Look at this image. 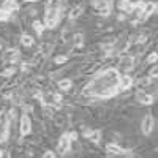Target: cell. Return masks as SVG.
Instances as JSON below:
<instances>
[{"label":"cell","instance_id":"obj_2","mask_svg":"<svg viewBox=\"0 0 158 158\" xmlns=\"http://www.w3.org/2000/svg\"><path fill=\"white\" fill-rule=\"evenodd\" d=\"M10 117H8V112L6 111H2L0 112V142H5L10 136Z\"/></svg>","mask_w":158,"mask_h":158},{"label":"cell","instance_id":"obj_28","mask_svg":"<svg viewBox=\"0 0 158 158\" xmlns=\"http://www.w3.org/2000/svg\"><path fill=\"white\" fill-rule=\"evenodd\" d=\"M68 136H70L71 141H76V139H77V133H76V131H71V133H68Z\"/></svg>","mask_w":158,"mask_h":158},{"label":"cell","instance_id":"obj_24","mask_svg":"<svg viewBox=\"0 0 158 158\" xmlns=\"http://www.w3.org/2000/svg\"><path fill=\"white\" fill-rule=\"evenodd\" d=\"M8 19H10V13L0 11V21H8Z\"/></svg>","mask_w":158,"mask_h":158},{"label":"cell","instance_id":"obj_4","mask_svg":"<svg viewBox=\"0 0 158 158\" xmlns=\"http://www.w3.org/2000/svg\"><path fill=\"white\" fill-rule=\"evenodd\" d=\"M153 125H155V120H153V117L150 115V114H147L146 117L142 118V133H144V136H149L150 133H152V130H153Z\"/></svg>","mask_w":158,"mask_h":158},{"label":"cell","instance_id":"obj_3","mask_svg":"<svg viewBox=\"0 0 158 158\" xmlns=\"http://www.w3.org/2000/svg\"><path fill=\"white\" fill-rule=\"evenodd\" d=\"M60 21V10H52L46 8V27L48 29H54Z\"/></svg>","mask_w":158,"mask_h":158},{"label":"cell","instance_id":"obj_19","mask_svg":"<svg viewBox=\"0 0 158 158\" xmlns=\"http://www.w3.org/2000/svg\"><path fill=\"white\" fill-rule=\"evenodd\" d=\"M48 8H52V10H62V2H60V0H49Z\"/></svg>","mask_w":158,"mask_h":158},{"label":"cell","instance_id":"obj_1","mask_svg":"<svg viewBox=\"0 0 158 158\" xmlns=\"http://www.w3.org/2000/svg\"><path fill=\"white\" fill-rule=\"evenodd\" d=\"M118 79L120 74L115 68H108L103 73L97 74L82 90V95L89 98H111L118 94Z\"/></svg>","mask_w":158,"mask_h":158},{"label":"cell","instance_id":"obj_25","mask_svg":"<svg viewBox=\"0 0 158 158\" xmlns=\"http://www.w3.org/2000/svg\"><path fill=\"white\" fill-rule=\"evenodd\" d=\"M67 62V56H59L56 57V63H65Z\"/></svg>","mask_w":158,"mask_h":158},{"label":"cell","instance_id":"obj_12","mask_svg":"<svg viewBox=\"0 0 158 158\" xmlns=\"http://www.w3.org/2000/svg\"><path fill=\"white\" fill-rule=\"evenodd\" d=\"M16 0H0V11H6L11 13L13 10H16Z\"/></svg>","mask_w":158,"mask_h":158},{"label":"cell","instance_id":"obj_14","mask_svg":"<svg viewBox=\"0 0 158 158\" xmlns=\"http://www.w3.org/2000/svg\"><path fill=\"white\" fill-rule=\"evenodd\" d=\"M118 8H120L122 11H127V13H133L135 3H131V0H120V3H118Z\"/></svg>","mask_w":158,"mask_h":158},{"label":"cell","instance_id":"obj_11","mask_svg":"<svg viewBox=\"0 0 158 158\" xmlns=\"http://www.w3.org/2000/svg\"><path fill=\"white\" fill-rule=\"evenodd\" d=\"M136 98H138V101H139L141 104H152L153 100H155L152 95H149L147 92H144V90H139V92H138Z\"/></svg>","mask_w":158,"mask_h":158},{"label":"cell","instance_id":"obj_23","mask_svg":"<svg viewBox=\"0 0 158 158\" xmlns=\"http://www.w3.org/2000/svg\"><path fill=\"white\" fill-rule=\"evenodd\" d=\"M156 59H158V54H156V52H152V54L147 57V62H149V63H155Z\"/></svg>","mask_w":158,"mask_h":158},{"label":"cell","instance_id":"obj_16","mask_svg":"<svg viewBox=\"0 0 158 158\" xmlns=\"http://www.w3.org/2000/svg\"><path fill=\"white\" fill-rule=\"evenodd\" d=\"M71 85H73V82L70 81V79H62V81L59 82V87L63 90V92H67V90H70L71 89Z\"/></svg>","mask_w":158,"mask_h":158},{"label":"cell","instance_id":"obj_27","mask_svg":"<svg viewBox=\"0 0 158 158\" xmlns=\"http://www.w3.org/2000/svg\"><path fill=\"white\" fill-rule=\"evenodd\" d=\"M15 73V67H11V68H8L6 71H3V76H10V74H13Z\"/></svg>","mask_w":158,"mask_h":158},{"label":"cell","instance_id":"obj_10","mask_svg":"<svg viewBox=\"0 0 158 158\" xmlns=\"http://www.w3.org/2000/svg\"><path fill=\"white\" fill-rule=\"evenodd\" d=\"M30 130H32V123H30V117L27 114H24L22 118H21V135L25 136V135H29L30 133Z\"/></svg>","mask_w":158,"mask_h":158},{"label":"cell","instance_id":"obj_22","mask_svg":"<svg viewBox=\"0 0 158 158\" xmlns=\"http://www.w3.org/2000/svg\"><path fill=\"white\" fill-rule=\"evenodd\" d=\"M81 11H82V6H77V8H74V10L70 13V19H76L79 15H81Z\"/></svg>","mask_w":158,"mask_h":158},{"label":"cell","instance_id":"obj_17","mask_svg":"<svg viewBox=\"0 0 158 158\" xmlns=\"http://www.w3.org/2000/svg\"><path fill=\"white\" fill-rule=\"evenodd\" d=\"M74 40H73V43H74V46H82V43H84V35L82 33H76L74 36H73Z\"/></svg>","mask_w":158,"mask_h":158},{"label":"cell","instance_id":"obj_26","mask_svg":"<svg viewBox=\"0 0 158 158\" xmlns=\"http://www.w3.org/2000/svg\"><path fill=\"white\" fill-rule=\"evenodd\" d=\"M156 73H158V68H156V65H155V67L150 70V77H153V79H155V77H156Z\"/></svg>","mask_w":158,"mask_h":158},{"label":"cell","instance_id":"obj_30","mask_svg":"<svg viewBox=\"0 0 158 158\" xmlns=\"http://www.w3.org/2000/svg\"><path fill=\"white\" fill-rule=\"evenodd\" d=\"M29 2H35V0H29Z\"/></svg>","mask_w":158,"mask_h":158},{"label":"cell","instance_id":"obj_5","mask_svg":"<svg viewBox=\"0 0 158 158\" xmlns=\"http://www.w3.org/2000/svg\"><path fill=\"white\" fill-rule=\"evenodd\" d=\"M70 144H71L70 136H68V135H63V136L60 138L59 144H57V152H59L60 155H65V153L70 150Z\"/></svg>","mask_w":158,"mask_h":158},{"label":"cell","instance_id":"obj_6","mask_svg":"<svg viewBox=\"0 0 158 158\" xmlns=\"http://www.w3.org/2000/svg\"><path fill=\"white\" fill-rule=\"evenodd\" d=\"M133 63H135L133 56H122V59L118 60V68L122 71H130L133 68Z\"/></svg>","mask_w":158,"mask_h":158},{"label":"cell","instance_id":"obj_8","mask_svg":"<svg viewBox=\"0 0 158 158\" xmlns=\"http://www.w3.org/2000/svg\"><path fill=\"white\" fill-rule=\"evenodd\" d=\"M155 10H156V3H152V2H149V3H144V6H142V11H141V21H144V19H147L149 16H152V13H155Z\"/></svg>","mask_w":158,"mask_h":158},{"label":"cell","instance_id":"obj_13","mask_svg":"<svg viewBox=\"0 0 158 158\" xmlns=\"http://www.w3.org/2000/svg\"><path fill=\"white\" fill-rule=\"evenodd\" d=\"M106 150H108L111 155H125V153H127V150L120 149V147L117 146V144H108V146H106Z\"/></svg>","mask_w":158,"mask_h":158},{"label":"cell","instance_id":"obj_29","mask_svg":"<svg viewBox=\"0 0 158 158\" xmlns=\"http://www.w3.org/2000/svg\"><path fill=\"white\" fill-rule=\"evenodd\" d=\"M43 156H44V158H54V156H56V153H54V152H46Z\"/></svg>","mask_w":158,"mask_h":158},{"label":"cell","instance_id":"obj_15","mask_svg":"<svg viewBox=\"0 0 158 158\" xmlns=\"http://www.w3.org/2000/svg\"><path fill=\"white\" fill-rule=\"evenodd\" d=\"M111 8H112V3L109 2V0H106L100 8H98V15H101V16H108L109 13H111Z\"/></svg>","mask_w":158,"mask_h":158},{"label":"cell","instance_id":"obj_7","mask_svg":"<svg viewBox=\"0 0 158 158\" xmlns=\"http://www.w3.org/2000/svg\"><path fill=\"white\" fill-rule=\"evenodd\" d=\"M19 60V51L18 49H8L3 54V62L6 63H16Z\"/></svg>","mask_w":158,"mask_h":158},{"label":"cell","instance_id":"obj_9","mask_svg":"<svg viewBox=\"0 0 158 158\" xmlns=\"http://www.w3.org/2000/svg\"><path fill=\"white\" fill-rule=\"evenodd\" d=\"M131 85H133V79H131V76H120L118 84H117V89H118V92H123V90H128Z\"/></svg>","mask_w":158,"mask_h":158},{"label":"cell","instance_id":"obj_21","mask_svg":"<svg viewBox=\"0 0 158 158\" xmlns=\"http://www.w3.org/2000/svg\"><path fill=\"white\" fill-rule=\"evenodd\" d=\"M21 41H22V44L24 46H32L33 44V38L30 36V35H22V40H21Z\"/></svg>","mask_w":158,"mask_h":158},{"label":"cell","instance_id":"obj_18","mask_svg":"<svg viewBox=\"0 0 158 158\" xmlns=\"http://www.w3.org/2000/svg\"><path fill=\"white\" fill-rule=\"evenodd\" d=\"M100 138H101V131H94V130H92V133L89 135V139L90 141H94V142H100Z\"/></svg>","mask_w":158,"mask_h":158},{"label":"cell","instance_id":"obj_20","mask_svg":"<svg viewBox=\"0 0 158 158\" xmlns=\"http://www.w3.org/2000/svg\"><path fill=\"white\" fill-rule=\"evenodd\" d=\"M32 25H33V29H35V32H36L38 35H41V33H43V30H44V25H43L41 22H40V21H35Z\"/></svg>","mask_w":158,"mask_h":158}]
</instances>
